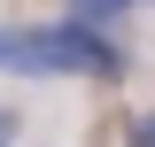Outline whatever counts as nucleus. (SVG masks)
Segmentation results:
<instances>
[{
    "label": "nucleus",
    "instance_id": "7ed1b4c3",
    "mask_svg": "<svg viewBox=\"0 0 155 147\" xmlns=\"http://www.w3.org/2000/svg\"><path fill=\"white\" fill-rule=\"evenodd\" d=\"M124 147H155V116H132L124 124Z\"/></svg>",
    "mask_w": 155,
    "mask_h": 147
},
{
    "label": "nucleus",
    "instance_id": "f03ea898",
    "mask_svg": "<svg viewBox=\"0 0 155 147\" xmlns=\"http://www.w3.org/2000/svg\"><path fill=\"white\" fill-rule=\"evenodd\" d=\"M124 8H132V0H70V16H78V23H93V31H101V23H116Z\"/></svg>",
    "mask_w": 155,
    "mask_h": 147
},
{
    "label": "nucleus",
    "instance_id": "20e7f679",
    "mask_svg": "<svg viewBox=\"0 0 155 147\" xmlns=\"http://www.w3.org/2000/svg\"><path fill=\"white\" fill-rule=\"evenodd\" d=\"M0 147H8V124H0Z\"/></svg>",
    "mask_w": 155,
    "mask_h": 147
},
{
    "label": "nucleus",
    "instance_id": "f257e3e1",
    "mask_svg": "<svg viewBox=\"0 0 155 147\" xmlns=\"http://www.w3.org/2000/svg\"><path fill=\"white\" fill-rule=\"evenodd\" d=\"M0 70L16 77H124V47L93 23H23V31H0Z\"/></svg>",
    "mask_w": 155,
    "mask_h": 147
},
{
    "label": "nucleus",
    "instance_id": "39448f33",
    "mask_svg": "<svg viewBox=\"0 0 155 147\" xmlns=\"http://www.w3.org/2000/svg\"><path fill=\"white\" fill-rule=\"evenodd\" d=\"M132 8H140V0H132Z\"/></svg>",
    "mask_w": 155,
    "mask_h": 147
}]
</instances>
